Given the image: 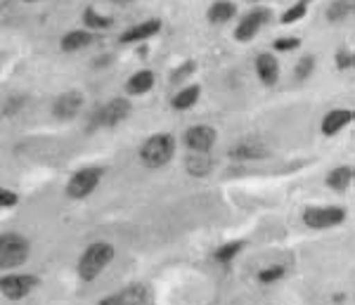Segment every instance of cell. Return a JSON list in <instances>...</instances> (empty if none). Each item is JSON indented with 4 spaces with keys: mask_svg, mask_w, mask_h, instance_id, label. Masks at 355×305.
I'll return each mask as SVG.
<instances>
[{
    "mask_svg": "<svg viewBox=\"0 0 355 305\" xmlns=\"http://www.w3.org/2000/svg\"><path fill=\"white\" fill-rule=\"evenodd\" d=\"M173 157H175V137L171 133H154L140 147V161L147 168H164Z\"/></svg>",
    "mask_w": 355,
    "mask_h": 305,
    "instance_id": "1",
    "label": "cell"
},
{
    "mask_svg": "<svg viewBox=\"0 0 355 305\" xmlns=\"http://www.w3.org/2000/svg\"><path fill=\"white\" fill-rule=\"evenodd\" d=\"M112 258H114V246L107 244V241H95V244H90L83 251L81 261H78V274L85 281L100 277L102 270L112 263Z\"/></svg>",
    "mask_w": 355,
    "mask_h": 305,
    "instance_id": "2",
    "label": "cell"
},
{
    "mask_svg": "<svg viewBox=\"0 0 355 305\" xmlns=\"http://www.w3.org/2000/svg\"><path fill=\"white\" fill-rule=\"evenodd\" d=\"M28 258V241L17 232L0 234V270L21 268Z\"/></svg>",
    "mask_w": 355,
    "mask_h": 305,
    "instance_id": "3",
    "label": "cell"
},
{
    "mask_svg": "<svg viewBox=\"0 0 355 305\" xmlns=\"http://www.w3.org/2000/svg\"><path fill=\"white\" fill-rule=\"evenodd\" d=\"M102 175H105V171H102L100 166H85V168H78L67 182V197L69 199L90 197V194L97 189V185H100Z\"/></svg>",
    "mask_w": 355,
    "mask_h": 305,
    "instance_id": "4",
    "label": "cell"
},
{
    "mask_svg": "<svg viewBox=\"0 0 355 305\" xmlns=\"http://www.w3.org/2000/svg\"><path fill=\"white\" fill-rule=\"evenodd\" d=\"M133 112V105L125 97H112L110 102H105L93 116V128H114V125L123 123Z\"/></svg>",
    "mask_w": 355,
    "mask_h": 305,
    "instance_id": "5",
    "label": "cell"
},
{
    "mask_svg": "<svg viewBox=\"0 0 355 305\" xmlns=\"http://www.w3.org/2000/svg\"><path fill=\"white\" fill-rule=\"evenodd\" d=\"M346 220L343 206H311L303 211V225L311 229H329Z\"/></svg>",
    "mask_w": 355,
    "mask_h": 305,
    "instance_id": "6",
    "label": "cell"
},
{
    "mask_svg": "<svg viewBox=\"0 0 355 305\" xmlns=\"http://www.w3.org/2000/svg\"><path fill=\"white\" fill-rule=\"evenodd\" d=\"M270 17H272L270 8H263V5L249 10V12L239 19V24L234 26V40H239V43H249V40L256 38V33H259L261 28L270 21Z\"/></svg>",
    "mask_w": 355,
    "mask_h": 305,
    "instance_id": "7",
    "label": "cell"
},
{
    "mask_svg": "<svg viewBox=\"0 0 355 305\" xmlns=\"http://www.w3.org/2000/svg\"><path fill=\"white\" fill-rule=\"evenodd\" d=\"M38 279L33 274H24V272H10L0 279V293L10 301H19V298L28 296L33 289H36Z\"/></svg>",
    "mask_w": 355,
    "mask_h": 305,
    "instance_id": "8",
    "label": "cell"
},
{
    "mask_svg": "<svg viewBox=\"0 0 355 305\" xmlns=\"http://www.w3.org/2000/svg\"><path fill=\"white\" fill-rule=\"evenodd\" d=\"M182 142H185V147L190 149V152L209 154L211 149L216 147V142H218V133H216V128H211V125L199 123V125H192V128L185 130Z\"/></svg>",
    "mask_w": 355,
    "mask_h": 305,
    "instance_id": "9",
    "label": "cell"
},
{
    "mask_svg": "<svg viewBox=\"0 0 355 305\" xmlns=\"http://www.w3.org/2000/svg\"><path fill=\"white\" fill-rule=\"evenodd\" d=\"M83 109V95L78 90H67V93L57 95L53 102V114L62 121H71L81 114Z\"/></svg>",
    "mask_w": 355,
    "mask_h": 305,
    "instance_id": "10",
    "label": "cell"
},
{
    "mask_svg": "<svg viewBox=\"0 0 355 305\" xmlns=\"http://www.w3.org/2000/svg\"><path fill=\"white\" fill-rule=\"evenodd\" d=\"M162 31V19H145L140 24H133L130 28L119 36V43L128 45V43H142V40H150Z\"/></svg>",
    "mask_w": 355,
    "mask_h": 305,
    "instance_id": "11",
    "label": "cell"
},
{
    "mask_svg": "<svg viewBox=\"0 0 355 305\" xmlns=\"http://www.w3.org/2000/svg\"><path fill=\"white\" fill-rule=\"evenodd\" d=\"M145 303H147V291L142 286H125L123 291L102 298L97 305H145Z\"/></svg>",
    "mask_w": 355,
    "mask_h": 305,
    "instance_id": "12",
    "label": "cell"
},
{
    "mask_svg": "<svg viewBox=\"0 0 355 305\" xmlns=\"http://www.w3.org/2000/svg\"><path fill=\"white\" fill-rule=\"evenodd\" d=\"M351 121H353L351 109H331L327 116L322 119V123H320V130H322V135H327V137L339 135Z\"/></svg>",
    "mask_w": 355,
    "mask_h": 305,
    "instance_id": "13",
    "label": "cell"
},
{
    "mask_svg": "<svg viewBox=\"0 0 355 305\" xmlns=\"http://www.w3.org/2000/svg\"><path fill=\"white\" fill-rule=\"evenodd\" d=\"M95 40V33L85 31V28H71L64 36L60 38V48L62 53H78V50H85L90 43Z\"/></svg>",
    "mask_w": 355,
    "mask_h": 305,
    "instance_id": "14",
    "label": "cell"
},
{
    "mask_svg": "<svg viewBox=\"0 0 355 305\" xmlns=\"http://www.w3.org/2000/svg\"><path fill=\"white\" fill-rule=\"evenodd\" d=\"M256 73H259L263 85H275L279 78V62L270 53H263L256 57Z\"/></svg>",
    "mask_w": 355,
    "mask_h": 305,
    "instance_id": "15",
    "label": "cell"
},
{
    "mask_svg": "<svg viewBox=\"0 0 355 305\" xmlns=\"http://www.w3.org/2000/svg\"><path fill=\"white\" fill-rule=\"evenodd\" d=\"M206 17H209V21L216 26L227 24V21L237 17V5H234L232 0H214V3L209 5Z\"/></svg>",
    "mask_w": 355,
    "mask_h": 305,
    "instance_id": "16",
    "label": "cell"
},
{
    "mask_svg": "<svg viewBox=\"0 0 355 305\" xmlns=\"http://www.w3.org/2000/svg\"><path fill=\"white\" fill-rule=\"evenodd\" d=\"M152 88H154V73L150 69L135 71L133 76L128 78V83H125V93L128 95H145V93H150Z\"/></svg>",
    "mask_w": 355,
    "mask_h": 305,
    "instance_id": "17",
    "label": "cell"
},
{
    "mask_svg": "<svg viewBox=\"0 0 355 305\" xmlns=\"http://www.w3.org/2000/svg\"><path fill=\"white\" fill-rule=\"evenodd\" d=\"M185 168L194 177H206L211 171H214V159H211L209 154L190 152V157L185 159Z\"/></svg>",
    "mask_w": 355,
    "mask_h": 305,
    "instance_id": "18",
    "label": "cell"
},
{
    "mask_svg": "<svg viewBox=\"0 0 355 305\" xmlns=\"http://www.w3.org/2000/svg\"><path fill=\"white\" fill-rule=\"evenodd\" d=\"M112 24H114L112 17L102 15L100 10L93 8V5L83 10V26H85V31L97 33V31H105V28H110Z\"/></svg>",
    "mask_w": 355,
    "mask_h": 305,
    "instance_id": "19",
    "label": "cell"
},
{
    "mask_svg": "<svg viewBox=\"0 0 355 305\" xmlns=\"http://www.w3.org/2000/svg\"><path fill=\"white\" fill-rule=\"evenodd\" d=\"M199 95H202V88H199V85H194V83L185 85V88L171 100V107H173L175 112H187V109H192L199 102Z\"/></svg>",
    "mask_w": 355,
    "mask_h": 305,
    "instance_id": "20",
    "label": "cell"
},
{
    "mask_svg": "<svg viewBox=\"0 0 355 305\" xmlns=\"http://www.w3.org/2000/svg\"><path fill=\"white\" fill-rule=\"evenodd\" d=\"M230 157L234 161H256V159H263L266 157V149H263L259 142H239V145H234L230 149Z\"/></svg>",
    "mask_w": 355,
    "mask_h": 305,
    "instance_id": "21",
    "label": "cell"
},
{
    "mask_svg": "<svg viewBox=\"0 0 355 305\" xmlns=\"http://www.w3.org/2000/svg\"><path fill=\"white\" fill-rule=\"evenodd\" d=\"M353 182V168L351 166H336V168L329 171L327 175V185L334 189V192H346Z\"/></svg>",
    "mask_w": 355,
    "mask_h": 305,
    "instance_id": "22",
    "label": "cell"
},
{
    "mask_svg": "<svg viewBox=\"0 0 355 305\" xmlns=\"http://www.w3.org/2000/svg\"><path fill=\"white\" fill-rule=\"evenodd\" d=\"M351 15H353V0H331L327 5V12H324L329 24H343Z\"/></svg>",
    "mask_w": 355,
    "mask_h": 305,
    "instance_id": "23",
    "label": "cell"
},
{
    "mask_svg": "<svg viewBox=\"0 0 355 305\" xmlns=\"http://www.w3.org/2000/svg\"><path fill=\"white\" fill-rule=\"evenodd\" d=\"M244 249V241H227V244H223V246H218L216 249V253H214V258L218 263H230L234 256H237L239 251Z\"/></svg>",
    "mask_w": 355,
    "mask_h": 305,
    "instance_id": "24",
    "label": "cell"
},
{
    "mask_svg": "<svg viewBox=\"0 0 355 305\" xmlns=\"http://www.w3.org/2000/svg\"><path fill=\"white\" fill-rule=\"evenodd\" d=\"M306 15H308V5H303L301 0H296L294 5H289V8L284 10L279 19H282V24H296V21H301Z\"/></svg>",
    "mask_w": 355,
    "mask_h": 305,
    "instance_id": "25",
    "label": "cell"
},
{
    "mask_svg": "<svg viewBox=\"0 0 355 305\" xmlns=\"http://www.w3.org/2000/svg\"><path fill=\"white\" fill-rule=\"evenodd\" d=\"M313 69H315V57L306 55V57H301V60H299V64H296L294 73H296V78H299V80H306L313 73Z\"/></svg>",
    "mask_w": 355,
    "mask_h": 305,
    "instance_id": "26",
    "label": "cell"
},
{
    "mask_svg": "<svg viewBox=\"0 0 355 305\" xmlns=\"http://www.w3.org/2000/svg\"><path fill=\"white\" fill-rule=\"evenodd\" d=\"M301 45V38L296 36H284V38H277L272 43V50L275 53H291V50H296Z\"/></svg>",
    "mask_w": 355,
    "mask_h": 305,
    "instance_id": "27",
    "label": "cell"
},
{
    "mask_svg": "<svg viewBox=\"0 0 355 305\" xmlns=\"http://www.w3.org/2000/svg\"><path fill=\"white\" fill-rule=\"evenodd\" d=\"M284 277V268L282 265H272V268H266L263 272L259 274V279L263 281V284H272V281L282 279Z\"/></svg>",
    "mask_w": 355,
    "mask_h": 305,
    "instance_id": "28",
    "label": "cell"
},
{
    "mask_svg": "<svg viewBox=\"0 0 355 305\" xmlns=\"http://www.w3.org/2000/svg\"><path fill=\"white\" fill-rule=\"evenodd\" d=\"M19 197L8 187H0V209H10V206H17Z\"/></svg>",
    "mask_w": 355,
    "mask_h": 305,
    "instance_id": "29",
    "label": "cell"
},
{
    "mask_svg": "<svg viewBox=\"0 0 355 305\" xmlns=\"http://www.w3.org/2000/svg\"><path fill=\"white\" fill-rule=\"evenodd\" d=\"M334 62H336V69H351L355 57H353L351 50H339L336 57H334Z\"/></svg>",
    "mask_w": 355,
    "mask_h": 305,
    "instance_id": "30",
    "label": "cell"
},
{
    "mask_svg": "<svg viewBox=\"0 0 355 305\" xmlns=\"http://www.w3.org/2000/svg\"><path fill=\"white\" fill-rule=\"evenodd\" d=\"M192 71H194V62H187V64H182V67L173 73V83H180V80L185 78V76H190Z\"/></svg>",
    "mask_w": 355,
    "mask_h": 305,
    "instance_id": "31",
    "label": "cell"
},
{
    "mask_svg": "<svg viewBox=\"0 0 355 305\" xmlns=\"http://www.w3.org/2000/svg\"><path fill=\"white\" fill-rule=\"evenodd\" d=\"M301 3H303V5H311V3H313V0H301Z\"/></svg>",
    "mask_w": 355,
    "mask_h": 305,
    "instance_id": "32",
    "label": "cell"
},
{
    "mask_svg": "<svg viewBox=\"0 0 355 305\" xmlns=\"http://www.w3.org/2000/svg\"><path fill=\"white\" fill-rule=\"evenodd\" d=\"M116 3H130V0H116Z\"/></svg>",
    "mask_w": 355,
    "mask_h": 305,
    "instance_id": "33",
    "label": "cell"
},
{
    "mask_svg": "<svg viewBox=\"0 0 355 305\" xmlns=\"http://www.w3.org/2000/svg\"><path fill=\"white\" fill-rule=\"evenodd\" d=\"M24 3H38V0H24Z\"/></svg>",
    "mask_w": 355,
    "mask_h": 305,
    "instance_id": "34",
    "label": "cell"
},
{
    "mask_svg": "<svg viewBox=\"0 0 355 305\" xmlns=\"http://www.w3.org/2000/svg\"><path fill=\"white\" fill-rule=\"evenodd\" d=\"M249 3H259V0H249Z\"/></svg>",
    "mask_w": 355,
    "mask_h": 305,
    "instance_id": "35",
    "label": "cell"
}]
</instances>
